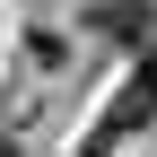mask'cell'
Segmentation results:
<instances>
[{
    "label": "cell",
    "mask_w": 157,
    "mask_h": 157,
    "mask_svg": "<svg viewBox=\"0 0 157 157\" xmlns=\"http://www.w3.org/2000/svg\"><path fill=\"white\" fill-rule=\"evenodd\" d=\"M87 35L96 44H131L140 52L157 35V0H87Z\"/></svg>",
    "instance_id": "cell-1"
},
{
    "label": "cell",
    "mask_w": 157,
    "mask_h": 157,
    "mask_svg": "<svg viewBox=\"0 0 157 157\" xmlns=\"http://www.w3.org/2000/svg\"><path fill=\"white\" fill-rule=\"evenodd\" d=\"M148 122H157V87L122 78V87H113V105H105V131H131V140H140Z\"/></svg>",
    "instance_id": "cell-2"
},
{
    "label": "cell",
    "mask_w": 157,
    "mask_h": 157,
    "mask_svg": "<svg viewBox=\"0 0 157 157\" xmlns=\"http://www.w3.org/2000/svg\"><path fill=\"white\" fill-rule=\"evenodd\" d=\"M26 61L35 70H70V35L61 26H26Z\"/></svg>",
    "instance_id": "cell-3"
},
{
    "label": "cell",
    "mask_w": 157,
    "mask_h": 157,
    "mask_svg": "<svg viewBox=\"0 0 157 157\" xmlns=\"http://www.w3.org/2000/svg\"><path fill=\"white\" fill-rule=\"evenodd\" d=\"M131 78H140V87H157V35H148L140 52H131Z\"/></svg>",
    "instance_id": "cell-4"
},
{
    "label": "cell",
    "mask_w": 157,
    "mask_h": 157,
    "mask_svg": "<svg viewBox=\"0 0 157 157\" xmlns=\"http://www.w3.org/2000/svg\"><path fill=\"white\" fill-rule=\"evenodd\" d=\"M0 157H26V148H17V140H9V131H0Z\"/></svg>",
    "instance_id": "cell-5"
}]
</instances>
